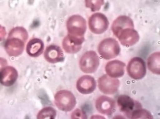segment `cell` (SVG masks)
I'll return each mask as SVG.
<instances>
[{
  "label": "cell",
  "mask_w": 160,
  "mask_h": 119,
  "mask_svg": "<svg viewBox=\"0 0 160 119\" xmlns=\"http://www.w3.org/2000/svg\"><path fill=\"white\" fill-rule=\"evenodd\" d=\"M28 38L27 30L22 27H16L10 31L5 42V48L10 56L17 57L22 54L25 42Z\"/></svg>",
  "instance_id": "6da1fadb"
},
{
  "label": "cell",
  "mask_w": 160,
  "mask_h": 119,
  "mask_svg": "<svg viewBox=\"0 0 160 119\" xmlns=\"http://www.w3.org/2000/svg\"><path fill=\"white\" fill-rule=\"evenodd\" d=\"M98 50L102 58L109 60L117 57L120 54L121 49L117 40L112 38H107L99 44Z\"/></svg>",
  "instance_id": "7a4b0ae2"
},
{
  "label": "cell",
  "mask_w": 160,
  "mask_h": 119,
  "mask_svg": "<svg viewBox=\"0 0 160 119\" xmlns=\"http://www.w3.org/2000/svg\"><path fill=\"white\" fill-rule=\"evenodd\" d=\"M55 102L59 110L66 112L72 110L77 103L74 95L66 90L59 91L55 94Z\"/></svg>",
  "instance_id": "3957f363"
},
{
  "label": "cell",
  "mask_w": 160,
  "mask_h": 119,
  "mask_svg": "<svg viewBox=\"0 0 160 119\" xmlns=\"http://www.w3.org/2000/svg\"><path fill=\"white\" fill-rule=\"evenodd\" d=\"M68 34L77 37H84L87 30V23L84 17L80 15H73L67 21Z\"/></svg>",
  "instance_id": "277c9868"
},
{
  "label": "cell",
  "mask_w": 160,
  "mask_h": 119,
  "mask_svg": "<svg viewBox=\"0 0 160 119\" xmlns=\"http://www.w3.org/2000/svg\"><path fill=\"white\" fill-rule=\"evenodd\" d=\"M99 65V56L96 52L92 50L85 53L80 61V68L84 73H94L98 69Z\"/></svg>",
  "instance_id": "5b68a950"
},
{
  "label": "cell",
  "mask_w": 160,
  "mask_h": 119,
  "mask_svg": "<svg viewBox=\"0 0 160 119\" xmlns=\"http://www.w3.org/2000/svg\"><path fill=\"white\" fill-rule=\"evenodd\" d=\"M127 70L131 78L135 80L141 79L146 74L145 61L141 57H134L129 61Z\"/></svg>",
  "instance_id": "8992f818"
},
{
  "label": "cell",
  "mask_w": 160,
  "mask_h": 119,
  "mask_svg": "<svg viewBox=\"0 0 160 119\" xmlns=\"http://www.w3.org/2000/svg\"><path fill=\"white\" fill-rule=\"evenodd\" d=\"M109 26V22L107 17L100 12L92 14L89 18V29L94 34H103L108 30Z\"/></svg>",
  "instance_id": "52a82bcc"
},
{
  "label": "cell",
  "mask_w": 160,
  "mask_h": 119,
  "mask_svg": "<svg viewBox=\"0 0 160 119\" xmlns=\"http://www.w3.org/2000/svg\"><path fill=\"white\" fill-rule=\"evenodd\" d=\"M120 81L105 74L98 79L99 90L105 94H114L117 92L120 87Z\"/></svg>",
  "instance_id": "ba28073f"
},
{
  "label": "cell",
  "mask_w": 160,
  "mask_h": 119,
  "mask_svg": "<svg viewBox=\"0 0 160 119\" xmlns=\"http://www.w3.org/2000/svg\"><path fill=\"white\" fill-rule=\"evenodd\" d=\"M120 111L130 118L132 113L136 110L142 108L140 103L132 99L129 96L120 95L117 99Z\"/></svg>",
  "instance_id": "9c48e42d"
},
{
  "label": "cell",
  "mask_w": 160,
  "mask_h": 119,
  "mask_svg": "<svg viewBox=\"0 0 160 119\" xmlns=\"http://www.w3.org/2000/svg\"><path fill=\"white\" fill-rule=\"evenodd\" d=\"M116 37L119 39L121 44L125 46H132L136 44L140 40L138 32L132 27L122 30Z\"/></svg>",
  "instance_id": "30bf717a"
},
{
  "label": "cell",
  "mask_w": 160,
  "mask_h": 119,
  "mask_svg": "<svg viewBox=\"0 0 160 119\" xmlns=\"http://www.w3.org/2000/svg\"><path fill=\"white\" fill-rule=\"evenodd\" d=\"M84 41V37H77L68 34L62 40V47L68 54H76L81 50Z\"/></svg>",
  "instance_id": "8fae6325"
},
{
  "label": "cell",
  "mask_w": 160,
  "mask_h": 119,
  "mask_svg": "<svg viewBox=\"0 0 160 119\" xmlns=\"http://www.w3.org/2000/svg\"><path fill=\"white\" fill-rule=\"evenodd\" d=\"M95 107L99 113L106 115H111L114 113L116 102L112 98L101 96L97 99Z\"/></svg>",
  "instance_id": "7c38bea8"
},
{
  "label": "cell",
  "mask_w": 160,
  "mask_h": 119,
  "mask_svg": "<svg viewBox=\"0 0 160 119\" xmlns=\"http://www.w3.org/2000/svg\"><path fill=\"white\" fill-rule=\"evenodd\" d=\"M96 86V81L91 76H82L77 82V89L82 94H90L92 93Z\"/></svg>",
  "instance_id": "4fadbf2b"
},
{
  "label": "cell",
  "mask_w": 160,
  "mask_h": 119,
  "mask_svg": "<svg viewBox=\"0 0 160 119\" xmlns=\"http://www.w3.org/2000/svg\"><path fill=\"white\" fill-rule=\"evenodd\" d=\"M44 57L50 63H56L64 60V53L61 47L56 45H51L47 47L44 53Z\"/></svg>",
  "instance_id": "5bb4252c"
},
{
  "label": "cell",
  "mask_w": 160,
  "mask_h": 119,
  "mask_svg": "<svg viewBox=\"0 0 160 119\" xmlns=\"http://www.w3.org/2000/svg\"><path fill=\"white\" fill-rule=\"evenodd\" d=\"M125 63L118 60L111 61L105 67V70L108 75L112 78L122 77L125 73Z\"/></svg>",
  "instance_id": "9a60e30c"
},
{
  "label": "cell",
  "mask_w": 160,
  "mask_h": 119,
  "mask_svg": "<svg viewBox=\"0 0 160 119\" xmlns=\"http://www.w3.org/2000/svg\"><path fill=\"white\" fill-rule=\"evenodd\" d=\"M18 76L17 71L14 67H5L0 72V83L7 87L11 86L16 81Z\"/></svg>",
  "instance_id": "2e32d148"
},
{
  "label": "cell",
  "mask_w": 160,
  "mask_h": 119,
  "mask_svg": "<svg viewBox=\"0 0 160 119\" xmlns=\"http://www.w3.org/2000/svg\"><path fill=\"white\" fill-rule=\"evenodd\" d=\"M134 28V22L130 17L126 16L118 17L112 22L111 29L113 34L116 36L120 31L124 29Z\"/></svg>",
  "instance_id": "e0dca14e"
},
{
  "label": "cell",
  "mask_w": 160,
  "mask_h": 119,
  "mask_svg": "<svg viewBox=\"0 0 160 119\" xmlns=\"http://www.w3.org/2000/svg\"><path fill=\"white\" fill-rule=\"evenodd\" d=\"M44 50V42L41 40L36 38L30 40L27 45V52L31 57H38L42 54Z\"/></svg>",
  "instance_id": "ac0fdd59"
},
{
  "label": "cell",
  "mask_w": 160,
  "mask_h": 119,
  "mask_svg": "<svg viewBox=\"0 0 160 119\" xmlns=\"http://www.w3.org/2000/svg\"><path fill=\"white\" fill-rule=\"evenodd\" d=\"M148 67L152 73L156 74H160V53L155 52L148 59Z\"/></svg>",
  "instance_id": "d6986e66"
},
{
  "label": "cell",
  "mask_w": 160,
  "mask_h": 119,
  "mask_svg": "<svg viewBox=\"0 0 160 119\" xmlns=\"http://www.w3.org/2000/svg\"><path fill=\"white\" fill-rule=\"evenodd\" d=\"M56 115V111L54 108L51 107H45L38 114L37 119H55Z\"/></svg>",
  "instance_id": "ffe728a7"
},
{
  "label": "cell",
  "mask_w": 160,
  "mask_h": 119,
  "mask_svg": "<svg viewBox=\"0 0 160 119\" xmlns=\"http://www.w3.org/2000/svg\"><path fill=\"white\" fill-rule=\"evenodd\" d=\"M85 6L92 12L98 11L104 5L105 0H85Z\"/></svg>",
  "instance_id": "44dd1931"
},
{
  "label": "cell",
  "mask_w": 160,
  "mask_h": 119,
  "mask_svg": "<svg viewBox=\"0 0 160 119\" xmlns=\"http://www.w3.org/2000/svg\"><path fill=\"white\" fill-rule=\"evenodd\" d=\"M131 119H152V115L146 110L139 108L132 113Z\"/></svg>",
  "instance_id": "7402d4cb"
},
{
  "label": "cell",
  "mask_w": 160,
  "mask_h": 119,
  "mask_svg": "<svg viewBox=\"0 0 160 119\" xmlns=\"http://www.w3.org/2000/svg\"><path fill=\"white\" fill-rule=\"evenodd\" d=\"M72 119H86L87 116L84 111L82 110L78 109L74 111L72 114Z\"/></svg>",
  "instance_id": "603a6c76"
},
{
  "label": "cell",
  "mask_w": 160,
  "mask_h": 119,
  "mask_svg": "<svg viewBox=\"0 0 160 119\" xmlns=\"http://www.w3.org/2000/svg\"><path fill=\"white\" fill-rule=\"evenodd\" d=\"M6 36V31L4 26L0 25V41H2Z\"/></svg>",
  "instance_id": "cb8c5ba5"
},
{
  "label": "cell",
  "mask_w": 160,
  "mask_h": 119,
  "mask_svg": "<svg viewBox=\"0 0 160 119\" xmlns=\"http://www.w3.org/2000/svg\"><path fill=\"white\" fill-rule=\"evenodd\" d=\"M7 65V61L6 59L0 57V72H1L5 66Z\"/></svg>",
  "instance_id": "d4e9b609"
}]
</instances>
